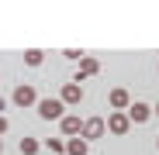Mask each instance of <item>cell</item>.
Returning a JSON list of instances; mask_svg holds the SVG:
<instances>
[{
  "mask_svg": "<svg viewBox=\"0 0 159 155\" xmlns=\"http://www.w3.org/2000/svg\"><path fill=\"white\" fill-rule=\"evenodd\" d=\"M0 152H4V145H0Z\"/></svg>",
  "mask_w": 159,
  "mask_h": 155,
  "instance_id": "obj_17",
  "label": "cell"
},
{
  "mask_svg": "<svg viewBox=\"0 0 159 155\" xmlns=\"http://www.w3.org/2000/svg\"><path fill=\"white\" fill-rule=\"evenodd\" d=\"M128 127H131V121H128L125 110H114V114L107 117V131H111V135H128Z\"/></svg>",
  "mask_w": 159,
  "mask_h": 155,
  "instance_id": "obj_6",
  "label": "cell"
},
{
  "mask_svg": "<svg viewBox=\"0 0 159 155\" xmlns=\"http://www.w3.org/2000/svg\"><path fill=\"white\" fill-rule=\"evenodd\" d=\"M62 107H66V103H62L59 97H45V100H38V107H35V110H38L42 121H62V117H66Z\"/></svg>",
  "mask_w": 159,
  "mask_h": 155,
  "instance_id": "obj_1",
  "label": "cell"
},
{
  "mask_svg": "<svg viewBox=\"0 0 159 155\" xmlns=\"http://www.w3.org/2000/svg\"><path fill=\"white\" fill-rule=\"evenodd\" d=\"M156 117H159V103H156Z\"/></svg>",
  "mask_w": 159,
  "mask_h": 155,
  "instance_id": "obj_16",
  "label": "cell"
},
{
  "mask_svg": "<svg viewBox=\"0 0 159 155\" xmlns=\"http://www.w3.org/2000/svg\"><path fill=\"white\" fill-rule=\"evenodd\" d=\"M152 117V107L145 100H131V107H128V121H135V124H145Z\"/></svg>",
  "mask_w": 159,
  "mask_h": 155,
  "instance_id": "obj_4",
  "label": "cell"
},
{
  "mask_svg": "<svg viewBox=\"0 0 159 155\" xmlns=\"http://www.w3.org/2000/svg\"><path fill=\"white\" fill-rule=\"evenodd\" d=\"M87 152H90V141H83L80 135L66 141V155H87Z\"/></svg>",
  "mask_w": 159,
  "mask_h": 155,
  "instance_id": "obj_10",
  "label": "cell"
},
{
  "mask_svg": "<svg viewBox=\"0 0 159 155\" xmlns=\"http://www.w3.org/2000/svg\"><path fill=\"white\" fill-rule=\"evenodd\" d=\"M17 148H21V155H38L42 141H38V138H31V135H24V138L17 141Z\"/></svg>",
  "mask_w": 159,
  "mask_h": 155,
  "instance_id": "obj_11",
  "label": "cell"
},
{
  "mask_svg": "<svg viewBox=\"0 0 159 155\" xmlns=\"http://www.w3.org/2000/svg\"><path fill=\"white\" fill-rule=\"evenodd\" d=\"M104 127H107V124H104V117H87V121H83V131H80V138H83V141H97V138L104 135Z\"/></svg>",
  "mask_w": 159,
  "mask_h": 155,
  "instance_id": "obj_3",
  "label": "cell"
},
{
  "mask_svg": "<svg viewBox=\"0 0 159 155\" xmlns=\"http://www.w3.org/2000/svg\"><path fill=\"white\" fill-rule=\"evenodd\" d=\"M0 114H4V97H0Z\"/></svg>",
  "mask_w": 159,
  "mask_h": 155,
  "instance_id": "obj_15",
  "label": "cell"
},
{
  "mask_svg": "<svg viewBox=\"0 0 159 155\" xmlns=\"http://www.w3.org/2000/svg\"><path fill=\"white\" fill-rule=\"evenodd\" d=\"M7 131V117H0V135H4Z\"/></svg>",
  "mask_w": 159,
  "mask_h": 155,
  "instance_id": "obj_14",
  "label": "cell"
},
{
  "mask_svg": "<svg viewBox=\"0 0 159 155\" xmlns=\"http://www.w3.org/2000/svg\"><path fill=\"white\" fill-rule=\"evenodd\" d=\"M97 72H100V62H97V59H90V55H83V59H80V69H76V80H73V83L80 86L87 76H97Z\"/></svg>",
  "mask_w": 159,
  "mask_h": 155,
  "instance_id": "obj_5",
  "label": "cell"
},
{
  "mask_svg": "<svg viewBox=\"0 0 159 155\" xmlns=\"http://www.w3.org/2000/svg\"><path fill=\"white\" fill-rule=\"evenodd\" d=\"M11 100L17 103V107H38V93H35V86H28V83H21Z\"/></svg>",
  "mask_w": 159,
  "mask_h": 155,
  "instance_id": "obj_2",
  "label": "cell"
},
{
  "mask_svg": "<svg viewBox=\"0 0 159 155\" xmlns=\"http://www.w3.org/2000/svg\"><path fill=\"white\" fill-rule=\"evenodd\" d=\"M59 127H62V135H66V138H76L80 131H83V117H62Z\"/></svg>",
  "mask_w": 159,
  "mask_h": 155,
  "instance_id": "obj_7",
  "label": "cell"
},
{
  "mask_svg": "<svg viewBox=\"0 0 159 155\" xmlns=\"http://www.w3.org/2000/svg\"><path fill=\"white\" fill-rule=\"evenodd\" d=\"M111 107H114V110L131 107V93H128V90H121V86H118V90H111Z\"/></svg>",
  "mask_w": 159,
  "mask_h": 155,
  "instance_id": "obj_8",
  "label": "cell"
},
{
  "mask_svg": "<svg viewBox=\"0 0 159 155\" xmlns=\"http://www.w3.org/2000/svg\"><path fill=\"white\" fill-rule=\"evenodd\" d=\"M59 100H62V103H80V100H83V90H80L76 83H66L62 93H59Z\"/></svg>",
  "mask_w": 159,
  "mask_h": 155,
  "instance_id": "obj_9",
  "label": "cell"
},
{
  "mask_svg": "<svg viewBox=\"0 0 159 155\" xmlns=\"http://www.w3.org/2000/svg\"><path fill=\"white\" fill-rule=\"evenodd\" d=\"M42 145H45L52 155H66V141H62V138H45Z\"/></svg>",
  "mask_w": 159,
  "mask_h": 155,
  "instance_id": "obj_12",
  "label": "cell"
},
{
  "mask_svg": "<svg viewBox=\"0 0 159 155\" xmlns=\"http://www.w3.org/2000/svg\"><path fill=\"white\" fill-rule=\"evenodd\" d=\"M42 59H45L42 48H28V52H24V66H42Z\"/></svg>",
  "mask_w": 159,
  "mask_h": 155,
  "instance_id": "obj_13",
  "label": "cell"
}]
</instances>
